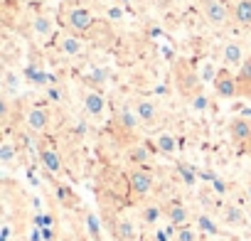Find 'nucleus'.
Segmentation results:
<instances>
[{
    "label": "nucleus",
    "instance_id": "f257e3e1",
    "mask_svg": "<svg viewBox=\"0 0 251 241\" xmlns=\"http://www.w3.org/2000/svg\"><path fill=\"white\" fill-rule=\"evenodd\" d=\"M64 23H67V27H69L72 32H76V35H86V32H91L94 25H96L91 10L79 8V5H76V8H69V10L64 13Z\"/></svg>",
    "mask_w": 251,
    "mask_h": 241
},
{
    "label": "nucleus",
    "instance_id": "f03ea898",
    "mask_svg": "<svg viewBox=\"0 0 251 241\" xmlns=\"http://www.w3.org/2000/svg\"><path fill=\"white\" fill-rule=\"evenodd\" d=\"M202 15L212 27H224L231 20V10L224 0H202Z\"/></svg>",
    "mask_w": 251,
    "mask_h": 241
},
{
    "label": "nucleus",
    "instance_id": "7ed1b4c3",
    "mask_svg": "<svg viewBox=\"0 0 251 241\" xmlns=\"http://www.w3.org/2000/svg\"><path fill=\"white\" fill-rule=\"evenodd\" d=\"M57 47H59V52L67 54V57H81V54L86 52V45H84L81 35H76V32H72V30L57 37Z\"/></svg>",
    "mask_w": 251,
    "mask_h": 241
},
{
    "label": "nucleus",
    "instance_id": "20e7f679",
    "mask_svg": "<svg viewBox=\"0 0 251 241\" xmlns=\"http://www.w3.org/2000/svg\"><path fill=\"white\" fill-rule=\"evenodd\" d=\"M212 86H214V91H217L219 98H234L239 94V81L226 69H219V74H217V79H214Z\"/></svg>",
    "mask_w": 251,
    "mask_h": 241
},
{
    "label": "nucleus",
    "instance_id": "39448f33",
    "mask_svg": "<svg viewBox=\"0 0 251 241\" xmlns=\"http://www.w3.org/2000/svg\"><path fill=\"white\" fill-rule=\"evenodd\" d=\"M244 62H246L244 45H241V42H226L224 49H222V64H224L226 69H239Z\"/></svg>",
    "mask_w": 251,
    "mask_h": 241
},
{
    "label": "nucleus",
    "instance_id": "423d86ee",
    "mask_svg": "<svg viewBox=\"0 0 251 241\" xmlns=\"http://www.w3.org/2000/svg\"><path fill=\"white\" fill-rule=\"evenodd\" d=\"M84 111L89 118H103L106 113V98L99 89H89L84 94Z\"/></svg>",
    "mask_w": 251,
    "mask_h": 241
},
{
    "label": "nucleus",
    "instance_id": "0eeeda50",
    "mask_svg": "<svg viewBox=\"0 0 251 241\" xmlns=\"http://www.w3.org/2000/svg\"><path fill=\"white\" fill-rule=\"evenodd\" d=\"M128 187H131L133 194L143 197V194L151 192V187H153V177H151L143 168H136V170L128 172Z\"/></svg>",
    "mask_w": 251,
    "mask_h": 241
},
{
    "label": "nucleus",
    "instance_id": "6e6552de",
    "mask_svg": "<svg viewBox=\"0 0 251 241\" xmlns=\"http://www.w3.org/2000/svg\"><path fill=\"white\" fill-rule=\"evenodd\" d=\"M229 136L239 145L249 143L251 141V120H246V118H231L229 120Z\"/></svg>",
    "mask_w": 251,
    "mask_h": 241
},
{
    "label": "nucleus",
    "instance_id": "1a4fd4ad",
    "mask_svg": "<svg viewBox=\"0 0 251 241\" xmlns=\"http://www.w3.org/2000/svg\"><path fill=\"white\" fill-rule=\"evenodd\" d=\"M27 126H30V131H35V133L47 131V126H50V113H47V108H42V106L30 108V111H27Z\"/></svg>",
    "mask_w": 251,
    "mask_h": 241
},
{
    "label": "nucleus",
    "instance_id": "9d476101",
    "mask_svg": "<svg viewBox=\"0 0 251 241\" xmlns=\"http://www.w3.org/2000/svg\"><path fill=\"white\" fill-rule=\"evenodd\" d=\"M136 113H138V118H141V123H146V126H151V123H155L158 120V103L155 101H151V98H141L138 103H136V108H133Z\"/></svg>",
    "mask_w": 251,
    "mask_h": 241
},
{
    "label": "nucleus",
    "instance_id": "9b49d317",
    "mask_svg": "<svg viewBox=\"0 0 251 241\" xmlns=\"http://www.w3.org/2000/svg\"><path fill=\"white\" fill-rule=\"evenodd\" d=\"M32 30H35V37H37L40 42H47V40H52V35H54V20H52L50 15H37V18L32 20Z\"/></svg>",
    "mask_w": 251,
    "mask_h": 241
},
{
    "label": "nucleus",
    "instance_id": "f8f14e48",
    "mask_svg": "<svg viewBox=\"0 0 251 241\" xmlns=\"http://www.w3.org/2000/svg\"><path fill=\"white\" fill-rule=\"evenodd\" d=\"M231 20L239 27H251V0H236L231 8Z\"/></svg>",
    "mask_w": 251,
    "mask_h": 241
},
{
    "label": "nucleus",
    "instance_id": "ddd939ff",
    "mask_svg": "<svg viewBox=\"0 0 251 241\" xmlns=\"http://www.w3.org/2000/svg\"><path fill=\"white\" fill-rule=\"evenodd\" d=\"M40 158H42L45 168H47L52 175H59V172H62V158H59V153H57V150H52V148H45V150L40 153Z\"/></svg>",
    "mask_w": 251,
    "mask_h": 241
},
{
    "label": "nucleus",
    "instance_id": "4468645a",
    "mask_svg": "<svg viewBox=\"0 0 251 241\" xmlns=\"http://www.w3.org/2000/svg\"><path fill=\"white\" fill-rule=\"evenodd\" d=\"M165 217H168V221H170L173 226H185V224H190V212H187L182 204H173V207L165 212Z\"/></svg>",
    "mask_w": 251,
    "mask_h": 241
},
{
    "label": "nucleus",
    "instance_id": "2eb2a0df",
    "mask_svg": "<svg viewBox=\"0 0 251 241\" xmlns=\"http://www.w3.org/2000/svg\"><path fill=\"white\" fill-rule=\"evenodd\" d=\"M222 219H224V224H229V226H244V221H246L244 212H241L236 204H226L224 212H222Z\"/></svg>",
    "mask_w": 251,
    "mask_h": 241
},
{
    "label": "nucleus",
    "instance_id": "dca6fc26",
    "mask_svg": "<svg viewBox=\"0 0 251 241\" xmlns=\"http://www.w3.org/2000/svg\"><path fill=\"white\" fill-rule=\"evenodd\" d=\"M236 81H239V91H251V59L246 57V62L236 69Z\"/></svg>",
    "mask_w": 251,
    "mask_h": 241
},
{
    "label": "nucleus",
    "instance_id": "f3484780",
    "mask_svg": "<svg viewBox=\"0 0 251 241\" xmlns=\"http://www.w3.org/2000/svg\"><path fill=\"white\" fill-rule=\"evenodd\" d=\"M197 72H200L202 84H214V79H217V74H219V69H217V64H214L212 59H204V62L197 67Z\"/></svg>",
    "mask_w": 251,
    "mask_h": 241
},
{
    "label": "nucleus",
    "instance_id": "a211bd4d",
    "mask_svg": "<svg viewBox=\"0 0 251 241\" xmlns=\"http://www.w3.org/2000/svg\"><path fill=\"white\" fill-rule=\"evenodd\" d=\"M116 236H118L121 241H133V239H136V224H133L131 219H121V221L116 224Z\"/></svg>",
    "mask_w": 251,
    "mask_h": 241
},
{
    "label": "nucleus",
    "instance_id": "6ab92c4d",
    "mask_svg": "<svg viewBox=\"0 0 251 241\" xmlns=\"http://www.w3.org/2000/svg\"><path fill=\"white\" fill-rule=\"evenodd\" d=\"M116 120H118V126H123L126 131H133L136 126H138V113L136 111H131V108H123L118 116H116Z\"/></svg>",
    "mask_w": 251,
    "mask_h": 241
},
{
    "label": "nucleus",
    "instance_id": "aec40b11",
    "mask_svg": "<svg viewBox=\"0 0 251 241\" xmlns=\"http://www.w3.org/2000/svg\"><path fill=\"white\" fill-rule=\"evenodd\" d=\"M155 143H158V153H163V155H175L177 153V141L170 133H160Z\"/></svg>",
    "mask_w": 251,
    "mask_h": 241
},
{
    "label": "nucleus",
    "instance_id": "412c9836",
    "mask_svg": "<svg viewBox=\"0 0 251 241\" xmlns=\"http://www.w3.org/2000/svg\"><path fill=\"white\" fill-rule=\"evenodd\" d=\"M175 241H200V229L185 224V226H177V231L173 234Z\"/></svg>",
    "mask_w": 251,
    "mask_h": 241
},
{
    "label": "nucleus",
    "instance_id": "4be33fe9",
    "mask_svg": "<svg viewBox=\"0 0 251 241\" xmlns=\"http://www.w3.org/2000/svg\"><path fill=\"white\" fill-rule=\"evenodd\" d=\"M15 153H18V148H15L13 141H3V143H0V163H3V165H10L15 160Z\"/></svg>",
    "mask_w": 251,
    "mask_h": 241
},
{
    "label": "nucleus",
    "instance_id": "5701e85b",
    "mask_svg": "<svg viewBox=\"0 0 251 241\" xmlns=\"http://www.w3.org/2000/svg\"><path fill=\"white\" fill-rule=\"evenodd\" d=\"M128 158L141 168V165H146L148 160H151V153H148V148H143V145H136V148H131V153H128Z\"/></svg>",
    "mask_w": 251,
    "mask_h": 241
},
{
    "label": "nucleus",
    "instance_id": "b1692460",
    "mask_svg": "<svg viewBox=\"0 0 251 241\" xmlns=\"http://www.w3.org/2000/svg\"><path fill=\"white\" fill-rule=\"evenodd\" d=\"M160 214H163V209H160L158 204H151V207H146V209H143V214H141V217H143V221H146V224H158Z\"/></svg>",
    "mask_w": 251,
    "mask_h": 241
},
{
    "label": "nucleus",
    "instance_id": "393cba45",
    "mask_svg": "<svg viewBox=\"0 0 251 241\" xmlns=\"http://www.w3.org/2000/svg\"><path fill=\"white\" fill-rule=\"evenodd\" d=\"M86 226H89V236H91L94 241H101V224H99V219H96L94 214L86 217Z\"/></svg>",
    "mask_w": 251,
    "mask_h": 241
},
{
    "label": "nucleus",
    "instance_id": "a878e982",
    "mask_svg": "<svg viewBox=\"0 0 251 241\" xmlns=\"http://www.w3.org/2000/svg\"><path fill=\"white\" fill-rule=\"evenodd\" d=\"M190 103H192V108H195V111H204V108L209 106V101H207V96H204L202 91H200V94H195Z\"/></svg>",
    "mask_w": 251,
    "mask_h": 241
},
{
    "label": "nucleus",
    "instance_id": "bb28decb",
    "mask_svg": "<svg viewBox=\"0 0 251 241\" xmlns=\"http://www.w3.org/2000/svg\"><path fill=\"white\" fill-rule=\"evenodd\" d=\"M106 15H108L111 20H121V18H123V10H121V8H108Z\"/></svg>",
    "mask_w": 251,
    "mask_h": 241
},
{
    "label": "nucleus",
    "instance_id": "cd10ccee",
    "mask_svg": "<svg viewBox=\"0 0 251 241\" xmlns=\"http://www.w3.org/2000/svg\"><path fill=\"white\" fill-rule=\"evenodd\" d=\"M15 84H18V76H15L13 72H5V86H10V89H15Z\"/></svg>",
    "mask_w": 251,
    "mask_h": 241
},
{
    "label": "nucleus",
    "instance_id": "c85d7f7f",
    "mask_svg": "<svg viewBox=\"0 0 251 241\" xmlns=\"http://www.w3.org/2000/svg\"><path fill=\"white\" fill-rule=\"evenodd\" d=\"M57 197H59L62 202H69V190H67V187H59V192H57Z\"/></svg>",
    "mask_w": 251,
    "mask_h": 241
},
{
    "label": "nucleus",
    "instance_id": "c756f323",
    "mask_svg": "<svg viewBox=\"0 0 251 241\" xmlns=\"http://www.w3.org/2000/svg\"><path fill=\"white\" fill-rule=\"evenodd\" d=\"M47 94H50V98H52V101H59V98H62V91H59V89H50Z\"/></svg>",
    "mask_w": 251,
    "mask_h": 241
},
{
    "label": "nucleus",
    "instance_id": "7c9ffc66",
    "mask_svg": "<svg viewBox=\"0 0 251 241\" xmlns=\"http://www.w3.org/2000/svg\"><path fill=\"white\" fill-rule=\"evenodd\" d=\"M214 190H217V192L222 194V192H224V182H219V180H214Z\"/></svg>",
    "mask_w": 251,
    "mask_h": 241
},
{
    "label": "nucleus",
    "instance_id": "2f4dec72",
    "mask_svg": "<svg viewBox=\"0 0 251 241\" xmlns=\"http://www.w3.org/2000/svg\"><path fill=\"white\" fill-rule=\"evenodd\" d=\"M246 197L251 199V182H249V187H246Z\"/></svg>",
    "mask_w": 251,
    "mask_h": 241
}]
</instances>
